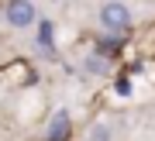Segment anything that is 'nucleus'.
Here are the masks:
<instances>
[{
	"label": "nucleus",
	"instance_id": "20e7f679",
	"mask_svg": "<svg viewBox=\"0 0 155 141\" xmlns=\"http://www.w3.org/2000/svg\"><path fill=\"white\" fill-rule=\"evenodd\" d=\"M83 69L90 72V76H110V59L100 55V52H90L83 59Z\"/></svg>",
	"mask_w": 155,
	"mask_h": 141
},
{
	"label": "nucleus",
	"instance_id": "39448f33",
	"mask_svg": "<svg viewBox=\"0 0 155 141\" xmlns=\"http://www.w3.org/2000/svg\"><path fill=\"white\" fill-rule=\"evenodd\" d=\"M110 138H114L110 124H97L93 131H90V141H110Z\"/></svg>",
	"mask_w": 155,
	"mask_h": 141
},
{
	"label": "nucleus",
	"instance_id": "f257e3e1",
	"mask_svg": "<svg viewBox=\"0 0 155 141\" xmlns=\"http://www.w3.org/2000/svg\"><path fill=\"white\" fill-rule=\"evenodd\" d=\"M100 28H104L107 34H124L127 28H131V7L121 4V0H107V4H100Z\"/></svg>",
	"mask_w": 155,
	"mask_h": 141
},
{
	"label": "nucleus",
	"instance_id": "f03ea898",
	"mask_svg": "<svg viewBox=\"0 0 155 141\" xmlns=\"http://www.w3.org/2000/svg\"><path fill=\"white\" fill-rule=\"evenodd\" d=\"M4 21L11 28H31L38 21V7H35L31 0H11L7 11H4Z\"/></svg>",
	"mask_w": 155,
	"mask_h": 141
},
{
	"label": "nucleus",
	"instance_id": "7ed1b4c3",
	"mask_svg": "<svg viewBox=\"0 0 155 141\" xmlns=\"http://www.w3.org/2000/svg\"><path fill=\"white\" fill-rule=\"evenodd\" d=\"M69 114L66 110H55L52 114V120H48V141H66L69 138Z\"/></svg>",
	"mask_w": 155,
	"mask_h": 141
}]
</instances>
